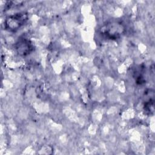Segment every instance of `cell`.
Listing matches in <instances>:
<instances>
[{
	"label": "cell",
	"instance_id": "obj_1",
	"mask_svg": "<svg viewBox=\"0 0 155 155\" xmlns=\"http://www.w3.org/2000/svg\"><path fill=\"white\" fill-rule=\"evenodd\" d=\"M101 33L110 39L119 38L125 31L123 25L117 21L107 22L101 28Z\"/></svg>",
	"mask_w": 155,
	"mask_h": 155
},
{
	"label": "cell",
	"instance_id": "obj_2",
	"mask_svg": "<svg viewBox=\"0 0 155 155\" xmlns=\"http://www.w3.org/2000/svg\"><path fill=\"white\" fill-rule=\"evenodd\" d=\"M27 19V15L24 12L14 14L7 18L5 21L6 27L11 31L17 30L25 23Z\"/></svg>",
	"mask_w": 155,
	"mask_h": 155
},
{
	"label": "cell",
	"instance_id": "obj_3",
	"mask_svg": "<svg viewBox=\"0 0 155 155\" xmlns=\"http://www.w3.org/2000/svg\"><path fill=\"white\" fill-rule=\"evenodd\" d=\"M16 50L19 54L22 55H26L28 54L33 48L31 44L27 39H20L16 43Z\"/></svg>",
	"mask_w": 155,
	"mask_h": 155
}]
</instances>
